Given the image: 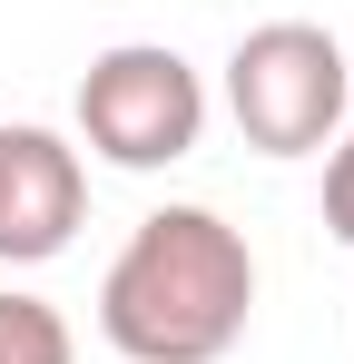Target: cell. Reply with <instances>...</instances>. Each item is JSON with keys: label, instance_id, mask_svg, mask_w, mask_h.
I'll use <instances>...</instances> for the list:
<instances>
[{"label": "cell", "instance_id": "cell-6", "mask_svg": "<svg viewBox=\"0 0 354 364\" xmlns=\"http://www.w3.org/2000/svg\"><path fill=\"white\" fill-rule=\"evenodd\" d=\"M325 227L335 246H354V138H335V158H325Z\"/></svg>", "mask_w": 354, "mask_h": 364}, {"label": "cell", "instance_id": "cell-5", "mask_svg": "<svg viewBox=\"0 0 354 364\" xmlns=\"http://www.w3.org/2000/svg\"><path fill=\"white\" fill-rule=\"evenodd\" d=\"M0 364H79L69 315L40 305V296H20V286H0Z\"/></svg>", "mask_w": 354, "mask_h": 364}, {"label": "cell", "instance_id": "cell-1", "mask_svg": "<svg viewBox=\"0 0 354 364\" xmlns=\"http://www.w3.org/2000/svg\"><path fill=\"white\" fill-rule=\"evenodd\" d=\"M256 315V256L217 207H158L99 276V335L128 364H217Z\"/></svg>", "mask_w": 354, "mask_h": 364}, {"label": "cell", "instance_id": "cell-3", "mask_svg": "<svg viewBox=\"0 0 354 364\" xmlns=\"http://www.w3.org/2000/svg\"><path fill=\"white\" fill-rule=\"evenodd\" d=\"M79 138H89V158L138 168V178L177 168L207 138V79L177 60L168 40H118L79 79Z\"/></svg>", "mask_w": 354, "mask_h": 364}, {"label": "cell", "instance_id": "cell-2", "mask_svg": "<svg viewBox=\"0 0 354 364\" xmlns=\"http://www.w3.org/2000/svg\"><path fill=\"white\" fill-rule=\"evenodd\" d=\"M345 50L315 20H266L227 50V119L256 158H315L345 119Z\"/></svg>", "mask_w": 354, "mask_h": 364}, {"label": "cell", "instance_id": "cell-4", "mask_svg": "<svg viewBox=\"0 0 354 364\" xmlns=\"http://www.w3.org/2000/svg\"><path fill=\"white\" fill-rule=\"evenodd\" d=\"M89 217V168L59 128L0 119V266H50Z\"/></svg>", "mask_w": 354, "mask_h": 364}]
</instances>
